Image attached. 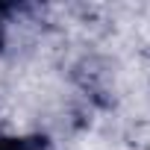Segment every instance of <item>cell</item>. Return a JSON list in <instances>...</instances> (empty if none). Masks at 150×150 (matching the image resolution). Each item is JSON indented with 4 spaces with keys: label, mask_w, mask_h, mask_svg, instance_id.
I'll use <instances>...</instances> for the list:
<instances>
[{
    "label": "cell",
    "mask_w": 150,
    "mask_h": 150,
    "mask_svg": "<svg viewBox=\"0 0 150 150\" xmlns=\"http://www.w3.org/2000/svg\"><path fill=\"white\" fill-rule=\"evenodd\" d=\"M0 150H47L44 138H3Z\"/></svg>",
    "instance_id": "6da1fadb"
}]
</instances>
